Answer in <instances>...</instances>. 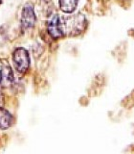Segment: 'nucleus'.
Instances as JSON below:
<instances>
[{
	"instance_id": "2",
	"label": "nucleus",
	"mask_w": 134,
	"mask_h": 154,
	"mask_svg": "<svg viewBox=\"0 0 134 154\" xmlns=\"http://www.w3.org/2000/svg\"><path fill=\"white\" fill-rule=\"evenodd\" d=\"M13 61L16 69L20 73H25L30 66V56L28 51L23 47H18L13 51Z\"/></svg>"
},
{
	"instance_id": "7",
	"label": "nucleus",
	"mask_w": 134,
	"mask_h": 154,
	"mask_svg": "<svg viewBox=\"0 0 134 154\" xmlns=\"http://www.w3.org/2000/svg\"><path fill=\"white\" fill-rule=\"evenodd\" d=\"M3 105H4V96L1 91H0V107H3Z\"/></svg>"
},
{
	"instance_id": "9",
	"label": "nucleus",
	"mask_w": 134,
	"mask_h": 154,
	"mask_svg": "<svg viewBox=\"0 0 134 154\" xmlns=\"http://www.w3.org/2000/svg\"><path fill=\"white\" fill-rule=\"evenodd\" d=\"M2 3V0H0V4H1Z\"/></svg>"
},
{
	"instance_id": "4",
	"label": "nucleus",
	"mask_w": 134,
	"mask_h": 154,
	"mask_svg": "<svg viewBox=\"0 0 134 154\" xmlns=\"http://www.w3.org/2000/svg\"><path fill=\"white\" fill-rule=\"evenodd\" d=\"M48 33L53 38H60L64 37L63 28H62L61 17L59 14H54L48 22Z\"/></svg>"
},
{
	"instance_id": "3",
	"label": "nucleus",
	"mask_w": 134,
	"mask_h": 154,
	"mask_svg": "<svg viewBox=\"0 0 134 154\" xmlns=\"http://www.w3.org/2000/svg\"><path fill=\"white\" fill-rule=\"evenodd\" d=\"M36 20L35 10H34L33 5L30 3H27L24 5L21 14V25L24 29L33 28L35 26V23Z\"/></svg>"
},
{
	"instance_id": "1",
	"label": "nucleus",
	"mask_w": 134,
	"mask_h": 154,
	"mask_svg": "<svg viewBox=\"0 0 134 154\" xmlns=\"http://www.w3.org/2000/svg\"><path fill=\"white\" fill-rule=\"evenodd\" d=\"M62 28H63L64 36L74 37L78 36L86 27V18L83 14H77L72 16L61 17Z\"/></svg>"
},
{
	"instance_id": "6",
	"label": "nucleus",
	"mask_w": 134,
	"mask_h": 154,
	"mask_svg": "<svg viewBox=\"0 0 134 154\" xmlns=\"http://www.w3.org/2000/svg\"><path fill=\"white\" fill-rule=\"evenodd\" d=\"M78 3L79 0H60V8L64 13L71 14L76 10Z\"/></svg>"
},
{
	"instance_id": "5",
	"label": "nucleus",
	"mask_w": 134,
	"mask_h": 154,
	"mask_svg": "<svg viewBox=\"0 0 134 154\" xmlns=\"http://www.w3.org/2000/svg\"><path fill=\"white\" fill-rule=\"evenodd\" d=\"M13 116L7 110L0 107V129H8L13 124Z\"/></svg>"
},
{
	"instance_id": "8",
	"label": "nucleus",
	"mask_w": 134,
	"mask_h": 154,
	"mask_svg": "<svg viewBox=\"0 0 134 154\" xmlns=\"http://www.w3.org/2000/svg\"><path fill=\"white\" fill-rule=\"evenodd\" d=\"M3 80V73H2V71L1 69H0V84H1V82Z\"/></svg>"
}]
</instances>
